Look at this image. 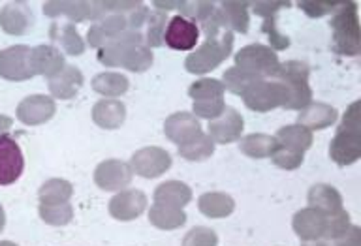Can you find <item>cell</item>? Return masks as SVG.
Listing matches in <instances>:
<instances>
[{
	"label": "cell",
	"instance_id": "obj_1",
	"mask_svg": "<svg viewBox=\"0 0 361 246\" xmlns=\"http://www.w3.org/2000/svg\"><path fill=\"white\" fill-rule=\"evenodd\" d=\"M98 61L104 66H123L130 72L141 73L151 68L152 51L145 45L143 34L137 30H126L98 51Z\"/></svg>",
	"mask_w": 361,
	"mask_h": 246
},
{
	"label": "cell",
	"instance_id": "obj_2",
	"mask_svg": "<svg viewBox=\"0 0 361 246\" xmlns=\"http://www.w3.org/2000/svg\"><path fill=\"white\" fill-rule=\"evenodd\" d=\"M329 156L338 166H352L361 158V102L350 104L329 145Z\"/></svg>",
	"mask_w": 361,
	"mask_h": 246
},
{
	"label": "cell",
	"instance_id": "obj_3",
	"mask_svg": "<svg viewBox=\"0 0 361 246\" xmlns=\"http://www.w3.org/2000/svg\"><path fill=\"white\" fill-rule=\"evenodd\" d=\"M333 30V51L338 55L357 56L361 51V30L357 4L343 2L337 8V13L329 21Z\"/></svg>",
	"mask_w": 361,
	"mask_h": 246
},
{
	"label": "cell",
	"instance_id": "obj_4",
	"mask_svg": "<svg viewBox=\"0 0 361 246\" xmlns=\"http://www.w3.org/2000/svg\"><path fill=\"white\" fill-rule=\"evenodd\" d=\"M310 68L301 61H288L281 64V70L276 73V81L284 85L288 92V102L284 109H295L301 111L312 102V89L309 85Z\"/></svg>",
	"mask_w": 361,
	"mask_h": 246
},
{
	"label": "cell",
	"instance_id": "obj_5",
	"mask_svg": "<svg viewBox=\"0 0 361 246\" xmlns=\"http://www.w3.org/2000/svg\"><path fill=\"white\" fill-rule=\"evenodd\" d=\"M231 49H233V32L231 30L222 36H216V38H205V42L194 53L186 56V72L196 73V75L209 73L230 56Z\"/></svg>",
	"mask_w": 361,
	"mask_h": 246
},
{
	"label": "cell",
	"instance_id": "obj_6",
	"mask_svg": "<svg viewBox=\"0 0 361 246\" xmlns=\"http://www.w3.org/2000/svg\"><path fill=\"white\" fill-rule=\"evenodd\" d=\"M282 62L275 51L262 44H250L235 53V66L256 73L259 78H276Z\"/></svg>",
	"mask_w": 361,
	"mask_h": 246
},
{
	"label": "cell",
	"instance_id": "obj_7",
	"mask_svg": "<svg viewBox=\"0 0 361 246\" xmlns=\"http://www.w3.org/2000/svg\"><path fill=\"white\" fill-rule=\"evenodd\" d=\"M243 102L248 109L256 113L273 111L276 107H284L288 102V92L281 81H265L262 79L259 83L243 94Z\"/></svg>",
	"mask_w": 361,
	"mask_h": 246
},
{
	"label": "cell",
	"instance_id": "obj_8",
	"mask_svg": "<svg viewBox=\"0 0 361 246\" xmlns=\"http://www.w3.org/2000/svg\"><path fill=\"white\" fill-rule=\"evenodd\" d=\"M128 166L132 173L143 179H157L171 168V156L160 147H145L132 154Z\"/></svg>",
	"mask_w": 361,
	"mask_h": 246
},
{
	"label": "cell",
	"instance_id": "obj_9",
	"mask_svg": "<svg viewBox=\"0 0 361 246\" xmlns=\"http://www.w3.org/2000/svg\"><path fill=\"white\" fill-rule=\"evenodd\" d=\"M25 158L19 143L11 135L0 134V186L13 185L23 175Z\"/></svg>",
	"mask_w": 361,
	"mask_h": 246
},
{
	"label": "cell",
	"instance_id": "obj_10",
	"mask_svg": "<svg viewBox=\"0 0 361 246\" xmlns=\"http://www.w3.org/2000/svg\"><path fill=\"white\" fill-rule=\"evenodd\" d=\"M243 130H245V121L241 113L237 111L235 107L226 106L219 117L209 121L207 135L213 140V143L228 145L241 137Z\"/></svg>",
	"mask_w": 361,
	"mask_h": 246
},
{
	"label": "cell",
	"instance_id": "obj_11",
	"mask_svg": "<svg viewBox=\"0 0 361 246\" xmlns=\"http://www.w3.org/2000/svg\"><path fill=\"white\" fill-rule=\"evenodd\" d=\"M200 27L183 16H175L168 21L164 32V44L175 51H192L200 39Z\"/></svg>",
	"mask_w": 361,
	"mask_h": 246
},
{
	"label": "cell",
	"instance_id": "obj_12",
	"mask_svg": "<svg viewBox=\"0 0 361 246\" xmlns=\"http://www.w3.org/2000/svg\"><path fill=\"white\" fill-rule=\"evenodd\" d=\"M132 169L126 162L121 160H106L96 168L94 180L102 190L106 192H121L132 183Z\"/></svg>",
	"mask_w": 361,
	"mask_h": 246
},
{
	"label": "cell",
	"instance_id": "obj_13",
	"mask_svg": "<svg viewBox=\"0 0 361 246\" xmlns=\"http://www.w3.org/2000/svg\"><path fill=\"white\" fill-rule=\"evenodd\" d=\"M147 209V196L141 190L128 188V190H121L117 196L109 202V214L115 220L121 222H130L135 220L143 211Z\"/></svg>",
	"mask_w": 361,
	"mask_h": 246
},
{
	"label": "cell",
	"instance_id": "obj_14",
	"mask_svg": "<svg viewBox=\"0 0 361 246\" xmlns=\"http://www.w3.org/2000/svg\"><path fill=\"white\" fill-rule=\"evenodd\" d=\"M326 213H322V211L312 207L298 211L292 220L295 235L305 242L320 241L322 237H324V231H326Z\"/></svg>",
	"mask_w": 361,
	"mask_h": 246
},
{
	"label": "cell",
	"instance_id": "obj_15",
	"mask_svg": "<svg viewBox=\"0 0 361 246\" xmlns=\"http://www.w3.org/2000/svg\"><path fill=\"white\" fill-rule=\"evenodd\" d=\"M164 132H166V137L169 141H173L175 145L180 147L202 132V124H200V121L192 113L179 111L166 118Z\"/></svg>",
	"mask_w": 361,
	"mask_h": 246
},
{
	"label": "cell",
	"instance_id": "obj_16",
	"mask_svg": "<svg viewBox=\"0 0 361 246\" xmlns=\"http://www.w3.org/2000/svg\"><path fill=\"white\" fill-rule=\"evenodd\" d=\"M128 30V21H126V16L123 13H111V16H106V19H100V23H96L94 27H90L89 30V44L92 47H106L117 39L123 32Z\"/></svg>",
	"mask_w": 361,
	"mask_h": 246
},
{
	"label": "cell",
	"instance_id": "obj_17",
	"mask_svg": "<svg viewBox=\"0 0 361 246\" xmlns=\"http://www.w3.org/2000/svg\"><path fill=\"white\" fill-rule=\"evenodd\" d=\"M338 118L337 109L324 102H310L309 106L303 107L298 115V124L307 130H326L335 124Z\"/></svg>",
	"mask_w": 361,
	"mask_h": 246
},
{
	"label": "cell",
	"instance_id": "obj_18",
	"mask_svg": "<svg viewBox=\"0 0 361 246\" xmlns=\"http://www.w3.org/2000/svg\"><path fill=\"white\" fill-rule=\"evenodd\" d=\"M92 118L100 128L106 130H117L121 128V124L126 118V107L121 100H113V98H106L100 100L92 109Z\"/></svg>",
	"mask_w": 361,
	"mask_h": 246
},
{
	"label": "cell",
	"instance_id": "obj_19",
	"mask_svg": "<svg viewBox=\"0 0 361 246\" xmlns=\"http://www.w3.org/2000/svg\"><path fill=\"white\" fill-rule=\"evenodd\" d=\"M197 209L207 219H226L233 213L235 202L224 192H207L197 199Z\"/></svg>",
	"mask_w": 361,
	"mask_h": 246
},
{
	"label": "cell",
	"instance_id": "obj_20",
	"mask_svg": "<svg viewBox=\"0 0 361 246\" xmlns=\"http://www.w3.org/2000/svg\"><path fill=\"white\" fill-rule=\"evenodd\" d=\"M307 199H309V207L318 209L326 214L343 211V196L338 194L337 188L329 185H314L309 190Z\"/></svg>",
	"mask_w": 361,
	"mask_h": 246
},
{
	"label": "cell",
	"instance_id": "obj_21",
	"mask_svg": "<svg viewBox=\"0 0 361 246\" xmlns=\"http://www.w3.org/2000/svg\"><path fill=\"white\" fill-rule=\"evenodd\" d=\"M192 202V190L180 180H168L162 183L154 190V203H162L169 207L183 209Z\"/></svg>",
	"mask_w": 361,
	"mask_h": 246
},
{
	"label": "cell",
	"instance_id": "obj_22",
	"mask_svg": "<svg viewBox=\"0 0 361 246\" xmlns=\"http://www.w3.org/2000/svg\"><path fill=\"white\" fill-rule=\"evenodd\" d=\"M275 140L279 141V145L303 154L305 151H309L312 147V132L301 124H288V126L276 130Z\"/></svg>",
	"mask_w": 361,
	"mask_h": 246
},
{
	"label": "cell",
	"instance_id": "obj_23",
	"mask_svg": "<svg viewBox=\"0 0 361 246\" xmlns=\"http://www.w3.org/2000/svg\"><path fill=\"white\" fill-rule=\"evenodd\" d=\"M149 222L160 230H177L180 226H185L186 213L183 209L154 203L149 211Z\"/></svg>",
	"mask_w": 361,
	"mask_h": 246
},
{
	"label": "cell",
	"instance_id": "obj_24",
	"mask_svg": "<svg viewBox=\"0 0 361 246\" xmlns=\"http://www.w3.org/2000/svg\"><path fill=\"white\" fill-rule=\"evenodd\" d=\"M279 141L275 140V135L267 134H248L247 137L241 140V152L248 158H271V154L275 152Z\"/></svg>",
	"mask_w": 361,
	"mask_h": 246
},
{
	"label": "cell",
	"instance_id": "obj_25",
	"mask_svg": "<svg viewBox=\"0 0 361 246\" xmlns=\"http://www.w3.org/2000/svg\"><path fill=\"white\" fill-rule=\"evenodd\" d=\"M259 81H262V78L256 75V73L248 72V70H243V68L239 66H233L226 70L220 83H222L224 90H230L233 94L243 96L250 87H254V85L259 83Z\"/></svg>",
	"mask_w": 361,
	"mask_h": 246
},
{
	"label": "cell",
	"instance_id": "obj_26",
	"mask_svg": "<svg viewBox=\"0 0 361 246\" xmlns=\"http://www.w3.org/2000/svg\"><path fill=\"white\" fill-rule=\"evenodd\" d=\"M128 78L117 72L98 73V75L92 79V89H94L96 92H100L102 96H106V98H113V100H115L117 96H123L124 92L128 90Z\"/></svg>",
	"mask_w": 361,
	"mask_h": 246
},
{
	"label": "cell",
	"instance_id": "obj_27",
	"mask_svg": "<svg viewBox=\"0 0 361 246\" xmlns=\"http://www.w3.org/2000/svg\"><path fill=\"white\" fill-rule=\"evenodd\" d=\"M214 143L207 134H200L196 137H192L190 141H186L185 145L179 147V156H183L188 162H203L207 158L213 156Z\"/></svg>",
	"mask_w": 361,
	"mask_h": 246
},
{
	"label": "cell",
	"instance_id": "obj_28",
	"mask_svg": "<svg viewBox=\"0 0 361 246\" xmlns=\"http://www.w3.org/2000/svg\"><path fill=\"white\" fill-rule=\"evenodd\" d=\"M248 6H250V2H237V0H226L220 4V10L224 13L231 32L235 30V32L245 34L248 30V25H250Z\"/></svg>",
	"mask_w": 361,
	"mask_h": 246
},
{
	"label": "cell",
	"instance_id": "obj_29",
	"mask_svg": "<svg viewBox=\"0 0 361 246\" xmlns=\"http://www.w3.org/2000/svg\"><path fill=\"white\" fill-rule=\"evenodd\" d=\"M168 16L166 11L154 10L149 13V19H147V34L143 36L147 47H160L164 45V32H166V27H168Z\"/></svg>",
	"mask_w": 361,
	"mask_h": 246
},
{
	"label": "cell",
	"instance_id": "obj_30",
	"mask_svg": "<svg viewBox=\"0 0 361 246\" xmlns=\"http://www.w3.org/2000/svg\"><path fill=\"white\" fill-rule=\"evenodd\" d=\"M188 96L194 102L214 100V98H224V87L219 79H197L188 87Z\"/></svg>",
	"mask_w": 361,
	"mask_h": 246
},
{
	"label": "cell",
	"instance_id": "obj_31",
	"mask_svg": "<svg viewBox=\"0 0 361 246\" xmlns=\"http://www.w3.org/2000/svg\"><path fill=\"white\" fill-rule=\"evenodd\" d=\"M352 228L350 222V214L346 211H338V213L327 214L326 216V231H324V239H333L337 241L338 237H343L346 231Z\"/></svg>",
	"mask_w": 361,
	"mask_h": 246
},
{
	"label": "cell",
	"instance_id": "obj_32",
	"mask_svg": "<svg viewBox=\"0 0 361 246\" xmlns=\"http://www.w3.org/2000/svg\"><path fill=\"white\" fill-rule=\"evenodd\" d=\"M271 160H273V164L279 166L281 169L293 171V169H298L299 166L303 164V154L292 151V149H286V147L276 145L275 152L271 154Z\"/></svg>",
	"mask_w": 361,
	"mask_h": 246
},
{
	"label": "cell",
	"instance_id": "obj_33",
	"mask_svg": "<svg viewBox=\"0 0 361 246\" xmlns=\"http://www.w3.org/2000/svg\"><path fill=\"white\" fill-rule=\"evenodd\" d=\"M216 6L213 2H203V0H197V2H180L179 10L180 16L186 17V19H190V21H203V19H207Z\"/></svg>",
	"mask_w": 361,
	"mask_h": 246
},
{
	"label": "cell",
	"instance_id": "obj_34",
	"mask_svg": "<svg viewBox=\"0 0 361 246\" xmlns=\"http://www.w3.org/2000/svg\"><path fill=\"white\" fill-rule=\"evenodd\" d=\"M219 237L213 230H209L205 226H196L192 228L183 239V246H216Z\"/></svg>",
	"mask_w": 361,
	"mask_h": 246
},
{
	"label": "cell",
	"instance_id": "obj_35",
	"mask_svg": "<svg viewBox=\"0 0 361 246\" xmlns=\"http://www.w3.org/2000/svg\"><path fill=\"white\" fill-rule=\"evenodd\" d=\"M224 98H214V100H203V102H194L192 106V115L200 118H207V121H213L224 111Z\"/></svg>",
	"mask_w": 361,
	"mask_h": 246
},
{
	"label": "cell",
	"instance_id": "obj_36",
	"mask_svg": "<svg viewBox=\"0 0 361 246\" xmlns=\"http://www.w3.org/2000/svg\"><path fill=\"white\" fill-rule=\"evenodd\" d=\"M341 4L343 2H338V0H301L298 6L309 17H322L337 10Z\"/></svg>",
	"mask_w": 361,
	"mask_h": 246
},
{
	"label": "cell",
	"instance_id": "obj_37",
	"mask_svg": "<svg viewBox=\"0 0 361 246\" xmlns=\"http://www.w3.org/2000/svg\"><path fill=\"white\" fill-rule=\"evenodd\" d=\"M262 30L267 34V38H269V44H271V49L273 51L286 49L288 45H290V39H288V36H284L282 32H279V28H276V23H275V17L265 19Z\"/></svg>",
	"mask_w": 361,
	"mask_h": 246
},
{
	"label": "cell",
	"instance_id": "obj_38",
	"mask_svg": "<svg viewBox=\"0 0 361 246\" xmlns=\"http://www.w3.org/2000/svg\"><path fill=\"white\" fill-rule=\"evenodd\" d=\"M250 6H252V11L256 16L269 19V17H275V13L279 10L288 8L290 2H284V0H262V2H250Z\"/></svg>",
	"mask_w": 361,
	"mask_h": 246
},
{
	"label": "cell",
	"instance_id": "obj_39",
	"mask_svg": "<svg viewBox=\"0 0 361 246\" xmlns=\"http://www.w3.org/2000/svg\"><path fill=\"white\" fill-rule=\"evenodd\" d=\"M335 246H361V230L357 226H352L343 237H338Z\"/></svg>",
	"mask_w": 361,
	"mask_h": 246
},
{
	"label": "cell",
	"instance_id": "obj_40",
	"mask_svg": "<svg viewBox=\"0 0 361 246\" xmlns=\"http://www.w3.org/2000/svg\"><path fill=\"white\" fill-rule=\"evenodd\" d=\"M301 246H329L326 241H310V242H305Z\"/></svg>",
	"mask_w": 361,
	"mask_h": 246
}]
</instances>
